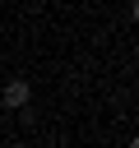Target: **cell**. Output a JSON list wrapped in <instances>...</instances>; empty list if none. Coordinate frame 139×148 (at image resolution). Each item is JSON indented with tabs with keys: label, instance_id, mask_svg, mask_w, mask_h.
Listing matches in <instances>:
<instances>
[{
	"label": "cell",
	"instance_id": "6da1fadb",
	"mask_svg": "<svg viewBox=\"0 0 139 148\" xmlns=\"http://www.w3.org/2000/svg\"><path fill=\"white\" fill-rule=\"evenodd\" d=\"M28 92H32V88H28L23 79H9V83L0 88V102H5V106H23V102H28Z\"/></svg>",
	"mask_w": 139,
	"mask_h": 148
}]
</instances>
